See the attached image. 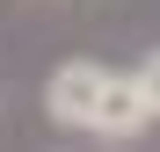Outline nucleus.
Masks as SVG:
<instances>
[{
  "label": "nucleus",
  "mask_w": 160,
  "mask_h": 152,
  "mask_svg": "<svg viewBox=\"0 0 160 152\" xmlns=\"http://www.w3.org/2000/svg\"><path fill=\"white\" fill-rule=\"evenodd\" d=\"M102 80H109V65H95V58H66V65L44 80V109H51V123H66V131H88Z\"/></svg>",
  "instance_id": "obj_1"
},
{
  "label": "nucleus",
  "mask_w": 160,
  "mask_h": 152,
  "mask_svg": "<svg viewBox=\"0 0 160 152\" xmlns=\"http://www.w3.org/2000/svg\"><path fill=\"white\" fill-rule=\"evenodd\" d=\"M146 123H153V101H146V87H138V72H109L102 94H95L88 131H102V138H138Z\"/></svg>",
  "instance_id": "obj_2"
},
{
  "label": "nucleus",
  "mask_w": 160,
  "mask_h": 152,
  "mask_svg": "<svg viewBox=\"0 0 160 152\" xmlns=\"http://www.w3.org/2000/svg\"><path fill=\"white\" fill-rule=\"evenodd\" d=\"M138 87H146V101H153V116H160V51L138 65Z\"/></svg>",
  "instance_id": "obj_3"
}]
</instances>
